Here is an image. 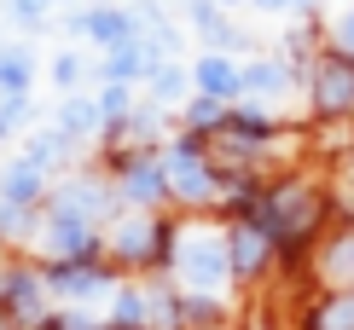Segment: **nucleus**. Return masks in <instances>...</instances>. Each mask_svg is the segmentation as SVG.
<instances>
[{
  "label": "nucleus",
  "instance_id": "nucleus-1",
  "mask_svg": "<svg viewBox=\"0 0 354 330\" xmlns=\"http://www.w3.org/2000/svg\"><path fill=\"white\" fill-rule=\"evenodd\" d=\"M174 273L192 295H221L232 278V244L227 232H209V226H186L174 237Z\"/></svg>",
  "mask_w": 354,
  "mask_h": 330
},
{
  "label": "nucleus",
  "instance_id": "nucleus-2",
  "mask_svg": "<svg viewBox=\"0 0 354 330\" xmlns=\"http://www.w3.org/2000/svg\"><path fill=\"white\" fill-rule=\"evenodd\" d=\"M35 244L47 249L53 261H82V255H87V249L99 244V232H93V220L70 215V208H47V220H41Z\"/></svg>",
  "mask_w": 354,
  "mask_h": 330
},
{
  "label": "nucleus",
  "instance_id": "nucleus-3",
  "mask_svg": "<svg viewBox=\"0 0 354 330\" xmlns=\"http://www.w3.org/2000/svg\"><path fill=\"white\" fill-rule=\"evenodd\" d=\"M163 168H169V191L180 203H209L215 197V168L198 157V145H169L163 151Z\"/></svg>",
  "mask_w": 354,
  "mask_h": 330
},
{
  "label": "nucleus",
  "instance_id": "nucleus-4",
  "mask_svg": "<svg viewBox=\"0 0 354 330\" xmlns=\"http://www.w3.org/2000/svg\"><path fill=\"white\" fill-rule=\"evenodd\" d=\"M47 290L58 295V302H70V307H93V302H111V273H99V266H87V261H58L53 273H47Z\"/></svg>",
  "mask_w": 354,
  "mask_h": 330
},
{
  "label": "nucleus",
  "instance_id": "nucleus-5",
  "mask_svg": "<svg viewBox=\"0 0 354 330\" xmlns=\"http://www.w3.org/2000/svg\"><path fill=\"white\" fill-rule=\"evenodd\" d=\"M116 197L122 203H134V208H151V203H163L169 197V168H163V157H128L122 162V179H116Z\"/></svg>",
  "mask_w": 354,
  "mask_h": 330
},
{
  "label": "nucleus",
  "instance_id": "nucleus-6",
  "mask_svg": "<svg viewBox=\"0 0 354 330\" xmlns=\"http://www.w3.org/2000/svg\"><path fill=\"white\" fill-rule=\"evenodd\" d=\"M122 203L116 197V186H105V179H93V174H76V179H64V186L53 191V208H70V215H82V220H111V208Z\"/></svg>",
  "mask_w": 354,
  "mask_h": 330
},
{
  "label": "nucleus",
  "instance_id": "nucleus-7",
  "mask_svg": "<svg viewBox=\"0 0 354 330\" xmlns=\"http://www.w3.org/2000/svg\"><path fill=\"white\" fill-rule=\"evenodd\" d=\"M0 295H6V307H12V324H47L53 313V290H47V273H12V278H0Z\"/></svg>",
  "mask_w": 354,
  "mask_h": 330
},
{
  "label": "nucleus",
  "instance_id": "nucleus-8",
  "mask_svg": "<svg viewBox=\"0 0 354 330\" xmlns=\"http://www.w3.org/2000/svg\"><path fill=\"white\" fill-rule=\"evenodd\" d=\"M53 128L64 133V139L87 145V139H99V133H105V110H99V99H93V93H58Z\"/></svg>",
  "mask_w": 354,
  "mask_h": 330
},
{
  "label": "nucleus",
  "instance_id": "nucleus-9",
  "mask_svg": "<svg viewBox=\"0 0 354 330\" xmlns=\"http://www.w3.org/2000/svg\"><path fill=\"white\" fill-rule=\"evenodd\" d=\"M192 87L232 104V99H244V64H239V58H227V52H203L198 64H192Z\"/></svg>",
  "mask_w": 354,
  "mask_h": 330
},
{
  "label": "nucleus",
  "instance_id": "nucleus-10",
  "mask_svg": "<svg viewBox=\"0 0 354 330\" xmlns=\"http://www.w3.org/2000/svg\"><path fill=\"white\" fill-rule=\"evenodd\" d=\"M314 104L326 116L354 110V58H326V64L314 70Z\"/></svg>",
  "mask_w": 354,
  "mask_h": 330
},
{
  "label": "nucleus",
  "instance_id": "nucleus-11",
  "mask_svg": "<svg viewBox=\"0 0 354 330\" xmlns=\"http://www.w3.org/2000/svg\"><path fill=\"white\" fill-rule=\"evenodd\" d=\"M82 41H93L99 52H116L128 41H140V23L128 6H87V35Z\"/></svg>",
  "mask_w": 354,
  "mask_h": 330
},
{
  "label": "nucleus",
  "instance_id": "nucleus-12",
  "mask_svg": "<svg viewBox=\"0 0 354 330\" xmlns=\"http://www.w3.org/2000/svg\"><path fill=\"white\" fill-rule=\"evenodd\" d=\"M0 197H12V203H29L35 208L41 197H47V168H41V162H29L24 151L6 162V168H0Z\"/></svg>",
  "mask_w": 354,
  "mask_h": 330
},
{
  "label": "nucleus",
  "instance_id": "nucleus-13",
  "mask_svg": "<svg viewBox=\"0 0 354 330\" xmlns=\"http://www.w3.org/2000/svg\"><path fill=\"white\" fill-rule=\"evenodd\" d=\"M308 215H314L308 191H302V186H285V191H273V203H268V215H261V226H268V237H273V232H302Z\"/></svg>",
  "mask_w": 354,
  "mask_h": 330
},
{
  "label": "nucleus",
  "instance_id": "nucleus-14",
  "mask_svg": "<svg viewBox=\"0 0 354 330\" xmlns=\"http://www.w3.org/2000/svg\"><path fill=\"white\" fill-rule=\"evenodd\" d=\"M111 249L122 255V261H145V255H157V220L151 215H128L111 226Z\"/></svg>",
  "mask_w": 354,
  "mask_h": 330
},
{
  "label": "nucleus",
  "instance_id": "nucleus-15",
  "mask_svg": "<svg viewBox=\"0 0 354 330\" xmlns=\"http://www.w3.org/2000/svg\"><path fill=\"white\" fill-rule=\"evenodd\" d=\"M29 87H35V52L0 47V99H29Z\"/></svg>",
  "mask_w": 354,
  "mask_h": 330
},
{
  "label": "nucleus",
  "instance_id": "nucleus-16",
  "mask_svg": "<svg viewBox=\"0 0 354 330\" xmlns=\"http://www.w3.org/2000/svg\"><path fill=\"white\" fill-rule=\"evenodd\" d=\"M186 93H192V70H186V64H174V58H163V64L145 76V99L163 104V110H169V104H180Z\"/></svg>",
  "mask_w": 354,
  "mask_h": 330
},
{
  "label": "nucleus",
  "instance_id": "nucleus-17",
  "mask_svg": "<svg viewBox=\"0 0 354 330\" xmlns=\"http://www.w3.org/2000/svg\"><path fill=\"white\" fill-rule=\"evenodd\" d=\"M227 244H232V273H256L261 261H268V226H232L227 232Z\"/></svg>",
  "mask_w": 354,
  "mask_h": 330
},
{
  "label": "nucleus",
  "instance_id": "nucleus-18",
  "mask_svg": "<svg viewBox=\"0 0 354 330\" xmlns=\"http://www.w3.org/2000/svg\"><path fill=\"white\" fill-rule=\"evenodd\" d=\"M70 151H76V139H64L58 128H35V133L24 139V157H29V162H41L47 174H53V168H64Z\"/></svg>",
  "mask_w": 354,
  "mask_h": 330
},
{
  "label": "nucleus",
  "instance_id": "nucleus-19",
  "mask_svg": "<svg viewBox=\"0 0 354 330\" xmlns=\"http://www.w3.org/2000/svg\"><path fill=\"white\" fill-rule=\"evenodd\" d=\"M285 87H290V70L279 58H250L244 64V93L250 99H279Z\"/></svg>",
  "mask_w": 354,
  "mask_h": 330
},
{
  "label": "nucleus",
  "instance_id": "nucleus-20",
  "mask_svg": "<svg viewBox=\"0 0 354 330\" xmlns=\"http://www.w3.org/2000/svg\"><path fill=\"white\" fill-rule=\"evenodd\" d=\"M35 232H41L35 208H29V203H12V197H0V237H12V244H29Z\"/></svg>",
  "mask_w": 354,
  "mask_h": 330
},
{
  "label": "nucleus",
  "instance_id": "nucleus-21",
  "mask_svg": "<svg viewBox=\"0 0 354 330\" xmlns=\"http://www.w3.org/2000/svg\"><path fill=\"white\" fill-rule=\"evenodd\" d=\"M326 278L337 284V290H354V232H343L326 249Z\"/></svg>",
  "mask_w": 354,
  "mask_h": 330
},
{
  "label": "nucleus",
  "instance_id": "nucleus-22",
  "mask_svg": "<svg viewBox=\"0 0 354 330\" xmlns=\"http://www.w3.org/2000/svg\"><path fill=\"white\" fill-rule=\"evenodd\" d=\"M93 99H99V110H105V128H111V122H122V116L134 110V81H105Z\"/></svg>",
  "mask_w": 354,
  "mask_h": 330
},
{
  "label": "nucleus",
  "instance_id": "nucleus-23",
  "mask_svg": "<svg viewBox=\"0 0 354 330\" xmlns=\"http://www.w3.org/2000/svg\"><path fill=\"white\" fill-rule=\"evenodd\" d=\"M82 81H87V58L82 52H58L53 58V87L58 93H82Z\"/></svg>",
  "mask_w": 354,
  "mask_h": 330
},
{
  "label": "nucleus",
  "instance_id": "nucleus-24",
  "mask_svg": "<svg viewBox=\"0 0 354 330\" xmlns=\"http://www.w3.org/2000/svg\"><path fill=\"white\" fill-rule=\"evenodd\" d=\"M186 122H192V128H215V122H227V99L192 93V99H186Z\"/></svg>",
  "mask_w": 354,
  "mask_h": 330
},
{
  "label": "nucleus",
  "instance_id": "nucleus-25",
  "mask_svg": "<svg viewBox=\"0 0 354 330\" xmlns=\"http://www.w3.org/2000/svg\"><path fill=\"white\" fill-rule=\"evenodd\" d=\"M151 319V302H145V290H116V324L122 330H134Z\"/></svg>",
  "mask_w": 354,
  "mask_h": 330
},
{
  "label": "nucleus",
  "instance_id": "nucleus-26",
  "mask_svg": "<svg viewBox=\"0 0 354 330\" xmlns=\"http://www.w3.org/2000/svg\"><path fill=\"white\" fill-rule=\"evenodd\" d=\"M35 122V104L29 99H0V139H12L18 128H29Z\"/></svg>",
  "mask_w": 354,
  "mask_h": 330
},
{
  "label": "nucleus",
  "instance_id": "nucleus-27",
  "mask_svg": "<svg viewBox=\"0 0 354 330\" xmlns=\"http://www.w3.org/2000/svg\"><path fill=\"white\" fill-rule=\"evenodd\" d=\"M319 330H354V290H343L326 313H319Z\"/></svg>",
  "mask_w": 354,
  "mask_h": 330
},
{
  "label": "nucleus",
  "instance_id": "nucleus-28",
  "mask_svg": "<svg viewBox=\"0 0 354 330\" xmlns=\"http://www.w3.org/2000/svg\"><path fill=\"white\" fill-rule=\"evenodd\" d=\"M0 6H6V18H12V23H24V29H35V23L53 12L47 0H0Z\"/></svg>",
  "mask_w": 354,
  "mask_h": 330
},
{
  "label": "nucleus",
  "instance_id": "nucleus-29",
  "mask_svg": "<svg viewBox=\"0 0 354 330\" xmlns=\"http://www.w3.org/2000/svg\"><path fill=\"white\" fill-rule=\"evenodd\" d=\"M331 35H337V52H343V58H354V6L343 12V18H337V29H331Z\"/></svg>",
  "mask_w": 354,
  "mask_h": 330
},
{
  "label": "nucleus",
  "instance_id": "nucleus-30",
  "mask_svg": "<svg viewBox=\"0 0 354 330\" xmlns=\"http://www.w3.org/2000/svg\"><path fill=\"white\" fill-rule=\"evenodd\" d=\"M58 330H93V319L76 307V313H64V319H58Z\"/></svg>",
  "mask_w": 354,
  "mask_h": 330
},
{
  "label": "nucleus",
  "instance_id": "nucleus-31",
  "mask_svg": "<svg viewBox=\"0 0 354 330\" xmlns=\"http://www.w3.org/2000/svg\"><path fill=\"white\" fill-rule=\"evenodd\" d=\"M250 6H261V12H290V6H302V0H250Z\"/></svg>",
  "mask_w": 354,
  "mask_h": 330
},
{
  "label": "nucleus",
  "instance_id": "nucleus-32",
  "mask_svg": "<svg viewBox=\"0 0 354 330\" xmlns=\"http://www.w3.org/2000/svg\"><path fill=\"white\" fill-rule=\"evenodd\" d=\"M47 6H82V0H47Z\"/></svg>",
  "mask_w": 354,
  "mask_h": 330
},
{
  "label": "nucleus",
  "instance_id": "nucleus-33",
  "mask_svg": "<svg viewBox=\"0 0 354 330\" xmlns=\"http://www.w3.org/2000/svg\"><path fill=\"white\" fill-rule=\"evenodd\" d=\"M221 6H244V0H221Z\"/></svg>",
  "mask_w": 354,
  "mask_h": 330
},
{
  "label": "nucleus",
  "instance_id": "nucleus-34",
  "mask_svg": "<svg viewBox=\"0 0 354 330\" xmlns=\"http://www.w3.org/2000/svg\"><path fill=\"white\" fill-rule=\"evenodd\" d=\"M0 47H6V41H0Z\"/></svg>",
  "mask_w": 354,
  "mask_h": 330
}]
</instances>
